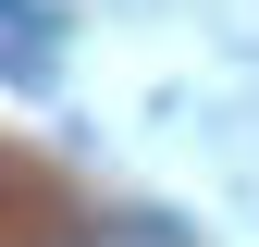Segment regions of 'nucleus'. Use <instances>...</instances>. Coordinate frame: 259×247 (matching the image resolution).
Returning <instances> with one entry per match:
<instances>
[{
  "mask_svg": "<svg viewBox=\"0 0 259 247\" xmlns=\"http://www.w3.org/2000/svg\"><path fill=\"white\" fill-rule=\"evenodd\" d=\"M0 62H13L25 87L50 74V37H37V0H0Z\"/></svg>",
  "mask_w": 259,
  "mask_h": 247,
  "instance_id": "obj_1",
  "label": "nucleus"
}]
</instances>
